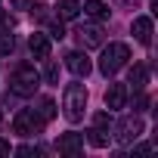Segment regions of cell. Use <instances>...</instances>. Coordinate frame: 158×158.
I'll use <instances>...</instances> for the list:
<instances>
[{
  "instance_id": "6da1fadb",
  "label": "cell",
  "mask_w": 158,
  "mask_h": 158,
  "mask_svg": "<svg viewBox=\"0 0 158 158\" xmlns=\"http://www.w3.org/2000/svg\"><path fill=\"white\" fill-rule=\"evenodd\" d=\"M84 112H87V87L84 84H65V93H62V115L65 121L77 124L84 121Z\"/></svg>"
},
{
  "instance_id": "7a4b0ae2",
  "label": "cell",
  "mask_w": 158,
  "mask_h": 158,
  "mask_svg": "<svg viewBox=\"0 0 158 158\" xmlns=\"http://www.w3.org/2000/svg\"><path fill=\"white\" fill-rule=\"evenodd\" d=\"M127 59H130V47H127V44H109V47L102 50L99 71H102L106 77H112V74H118V71L127 65Z\"/></svg>"
},
{
  "instance_id": "3957f363",
  "label": "cell",
  "mask_w": 158,
  "mask_h": 158,
  "mask_svg": "<svg viewBox=\"0 0 158 158\" xmlns=\"http://www.w3.org/2000/svg\"><path fill=\"white\" fill-rule=\"evenodd\" d=\"M37 87H40V74L31 65H19L13 74V93L16 96H34Z\"/></svg>"
},
{
  "instance_id": "277c9868",
  "label": "cell",
  "mask_w": 158,
  "mask_h": 158,
  "mask_svg": "<svg viewBox=\"0 0 158 158\" xmlns=\"http://www.w3.org/2000/svg\"><path fill=\"white\" fill-rule=\"evenodd\" d=\"M40 127H44V118L34 109H22L16 115V121H13V130L19 136H34V133H40Z\"/></svg>"
},
{
  "instance_id": "5b68a950",
  "label": "cell",
  "mask_w": 158,
  "mask_h": 158,
  "mask_svg": "<svg viewBox=\"0 0 158 158\" xmlns=\"http://www.w3.org/2000/svg\"><path fill=\"white\" fill-rule=\"evenodd\" d=\"M143 136V121L136 118V115H127V118H121L118 124H115V139L121 143V146H130V143H136Z\"/></svg>"
},
{
  "instance_id": "8992f818",
  "label": "cell",
  "mask_w": 158,
  "mask_h": 158,
  "mask_svg": "<svg viewBox=\"0 0 158 158\" xmlns=\"http://www.w3.org/2000/svg\"><path fill=\"white\" fill-rule=\"evenodd\" d=\"M65 68H68V71H71L74 77H87V74L93 71V65H90V59H87L84 53H77V50L65 56Z\"/></svg>"
},
{
  "instance_id": "52a82bcc",
  "label": "cell",
  "mask_w": 158,
  "mask_h": 158,
  "mask_svg": "<svg viewBox=\"0 0 158 158\" xmlns=\"http://www.w3.org/2000/svg\"><path fill=\"white\" fill-rule=\"evenodd\" d=\"M77 40H81V47H84V50H93V47H102L106 34H102V28H99V25H84L81 31H77Z\"/></svg>"
},
{
  "instance_id": "ba28073f",
  "label": "cell",
  "mask_w": 158,
  "mask_h": 158,
  "mask_svg": "<svg viewBox=\"0 0 158 158\" xmlns=\"http://www.w3.org/2000/svg\"><path fill=\"white\" fill-rule=\"evenodd\" d=\"M127 106V84H109L106 90V109L115 112V109H124Z\"/></svg>"
},
{
  "instance_id": "9c48e42d",
  "label": "cell",
  "mask_w": 158,
  "mask_h": 158,
  "mask_svg": "<svg viewBox=\"0 0 158 158\" xmlns=\"http://www.w3.org/2000/svg\"><path fill=\"white\" fill-rule=\"evenodd\" d=\"M130 31H133V37H136L143 47L152 44V19H149V16H136L133 25H130Z\"/></svg>"
},
{
  "instance_id": "30bf717a",
  "label": "cell",
  "mask_w": 158,
  "mask_h": 158,
  "mask_svg": "<svg viewBox=\"0 0 158 158\" xmlns=\"http://www.w3.org/2000/svg\"><path fill=\"white\" fill-rule=\"evenodd\" d=\"M28 50H31L34 59H50V37L40 34V31H34V34L28 37Z\"/></svg>"
},
{
  "instance_id": "8fae6325",
  "label": "cell",
  "mask_w": 158,
  "mask_h": 158,
  "mask_svg": "<svg viewBox=\"0 0 158 158\" xmlns=\"http://www.w3.org/2000/svg\"><path fill=\"white\" fill-rule=\"evenodd\" d=\"M56 146H59V152H65V155H81V149H84V136H81V133H62Z\"/></svg>"
},
{
  "instance_id": "7c38bea8",
  "label": "cell",
  "mask_w": 158,
  "mask_h": 158,
  "mask_svg": "<svg viewBox=\"0 0 158 158\" xmlns=\"http://www.w3.org/2000/svg\"><path fill=\"white\" fill-rule=\"evenodd\" d=\"M127 84H133V90H146V84H149V68H146L143 62H136V65L130 68Z\"/></svg>"
},
{
  "instance_id": "4fadbf2b",
  "label": "cell",
  "mask_w": 158,
  "mask_h": 158,
  "mask_svg": "<svg viewBox=\"0 0 158 158\" xmlns=\"http://www.w3.org/2000/svg\"><path fill=\"white\" fill-rule=\"evenodd\" d=\"M56 13H59L62 22H71V19L81 16V3H77V0H59V3H56Z\"/></svg>"
},
{
  "instance_id": "5bb4252c",
  "label": "cell",
  "mask_w": 158,
  "mask_h": 158,
  "mask_svg": "<svg viewBox=\"0 0 158 158\" xmlns=\"http://www.w3.org/2000/svg\"><path fill=\"white\" fill-rule=\"evenodd\" d=\"M81 10H84V16H90V19H96V22H99V19H109V6L102 3V0H87Z\"/></svg>"
},
{
  "instance_id": "9a60e30c",
  "label": "cell",
  "mask_w": 158,
  "mask_h": 158,
  "mask_svg": "<svg viewBox=\"0 0 158 158\" xmlns=\"http://www.w3.org/2000/svg\"><path fill=\"white\" fill-rule=\"evenodd\" d=\"M87 139H90V146H96V149H106V146H109V133H106L102 127H93V130L87 133Z\"/></svg>"
},
{
  "instance_id": "2e32d148",
  "label": "cell",
  "mask_w": 158,
  "mask_h": 158,
  "mask_svg": "<svg viewBox=\"0 0 158 158\" xmlns=\"http://www.w3.org/2000/svg\"><path fill=\"white\" fill-rule=\"evenodd\" d=\"M13 47H16V40H13L10 28H0V56H10V53H13Z\"/></svg>"
},
{
  "instance_id": "e0dca14e",
  "label": "cell",
  "mask_w": 158,
  "mask_h": 158,
  "mask_svg": "<svg viewBox=\"0 0 158 158\" xmlns=\"http://www.w3.org/2000/svg\"><path fill=\"white\" fill-rule=\"evenodd\" d=\"M93 127H102V130L112 127V115H109V112H96V115H93Z\"/></svg>"
},
{
  "instance_id": "ac0fdd59",
  "label": "cell",
  "mask_w": 158,
  "mask_h": 158,
  "mask_svg": "<svg viewBox=\"0 0 158 158\" xmlns=\"http://www.w3.org/2000/svg\"><path fill=\"white\" fill-rule=\"evenodd\" d=\"M53 115H56V106H53V99H44V102H40V118H44V121H50Z\"/></svg>"
},
{
  "instance_id": "d6986e66",
  "label": "cell",
  "mask_w": 158,
  "mask_h": 158,
  "mask_svg": "<svg viewBox=\"0 0 158 158\" xmlns=\"http://www.w3.org/2000/svg\"><path fill=\"white\" fill-rule=\"evenodd\" d=\"M146 106H149V96H146L143 90H136V99H133V112H143Z\"/></svg>"
},
{
  "instance_id": "ffe728a7",
  "label": "cell",
  "mask_w": 158,
  "mask_h": 158,
  "mask_svg": "<svg viewBox=\"0 0 158 158\" xmlns=\"http://www.w3.org/2000/svg\"><path fill=\"white\" fill-rule=\"evenodd\" d=\"M50 37H59V40H62V37H65V25H62V19H59V22H53V25H50Z\"/></svg>"
},
{
  "instance_id": "44dd1931",
  "label": "cell",
  "mask_w": 158,
  "mask_h": 158,
  "mask_svg": "<svg viewBox=\"0 0 158 158\" xmlns=\"http://www.w3.org/2000/svg\"><path fill=\"white\" fill-rule=\"evenodd\" d=\"M44 77H47L50 84H56V81H59V68H56V65L50 62V65H47V71H44Z\"/></svg>"
},
{
  "instance_id": "7402d4cb",
  "label": "cell",
  "mask_w": 158,
  "mask_h": 158,
  "mask_svg": "<svg viewBox=\"0 0 158 158\" xmlns=\"http://www.w3.org/2000/svg\"><path fill=\"white\" fill-rule=\"evenodd\" d=\"M28 10H31L34 19H47V6H44V3H34V6H28Z\"/></svg>"
},
{
  "instance_id": "603a6c76",
  "label": "cell",
  "mask_w": 158,
  "mask_h": 158,
  "mask_svg": "<svg viewBox=\"0 0 158 158\" xmlns=\"http://www.w3.org/2000/svg\"><path fill=\"white\" fill-rule=\"evenodd\" d=\"M16 155L28 158V155H37V149H34V146H19V149H16Z\"/></svg>"
},
{
  "instance_id": "cb8c5ba5",
  "label": "cell",
  "mask_w": 158,
  "mask_h": 158,
  "mask_svg": "<svg viewBox=\"0 0 158 158\" xmlns=\"http://www.w3.org/2000/svg\"><path fill=\"white\" fill-rule=\"evenodd\" d=\"M10 3H13V10H28L31 0H10Z\"/></svg>"
},
{
  "instance_id": "d4e9b609",
  "label": "cell",
  "mask_w": 158,
  "mask_h": 158,
  "mask_svg": "<svg viewBox=\"0 0 158 158\" xmlns=\"http://www.w3.org/2000/svg\"><path fill=\"white\" fill-rule=\"evenodd\" d=\"M3 155H10V143H6V139H0V158H3Z\"/></svg>"
},
{
  "instance_id": "484cf974",
  "label": "cell",
  "mask_w": 158,
  "mask_h": 158,
  "mask_svg": "<svg viewBox=\"0 0 158 158\" xmlns=\"http://www.w3.org/2000/svg\"><path fill=\"white\" fill-rule=\"evenodd\" d=\"M133 152H136V155H146V152H152V146H146V143H143V146H136Z\"/></svg>"
},
{
  "instance_id": "4316f807",
  "label": "cell",
  "mask_w": 158,
  "mask_h": 158,
  "mask_svg": "<svg viewBox=\"0 0 158 158\" xmlns=\"http://www.w3.org/2000/svg\"><path fill=\"white\" fill-rule=\"evenodd\" d=\"M0 118H3V112H0Z\"/></svg>"
}]
</instances>
